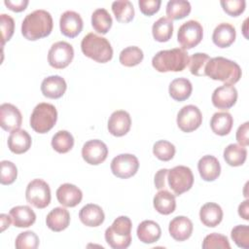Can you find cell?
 I'll use <instances>...</instances> for the list:
<instances>
[{"mask_svg":"<svg viewBox=\"0 0 249 249\" xmlns=\"http://www.w3.org/2000/svg\"><path fill=\"white\" fill-rule=\"evenodd\" d=\"M231 237L238 247L249 248V227L247 225L235 226L231 231Z\"/></svg>","mask_w":249,"mask_h":249,"instance_id":"7bdbcfd3","label":"cell"},{"mask_svg":"<svg viewBox=\"0 0 249 249\" xmlns=\"http://www.w3.org/2000/svg\"><path fill=\"white\" fill-rule=\"evenodd\" d=\"M112 173L122 179H127L136 174L139 168L138 159L131 154H120L111 161Z\"/></svg>","mask_w":249,"mask_h":249,"instance_id":"8fae6325","label":"cell"},{"mask_svg":"<svg viewBox=\"0 0 249 249\" xmlns=\"http://www.w3.org/2000/svg\"><path fill=\"white\" fill-rule=\"evenodd\" d=\"M112 23V17L106 9L98 8L93 11L91 15V25L96 32L106 34L110 30Z\"/></svg>","mask_w":249,"mask_h":249,"instance_id":"836d02e7","label":"cell"},{"mask_svg":"<svg viewBox=\"0 0 249 249\" xmlns=\"http://www.w3.org/2000/svg\"><path fill=\"white\" fill-rule=\"evenodd\" d=\"M238 215L246 221L249 220V200L247 198L238 205Z\"/></svg>","mask_w":249,"mask_h":249,"instance_id":"816d5d0a","label":"cell"},{"mask_svg":"<svg viewBox=\"0 0 249 249\" xmlns=\"http://www.w3.org/2000/svg\"><path fill=\"white\" fill-rule=\"evenodd\" d=\"M197 169L200 177L207 182L216 180L221 173V165L217 158L211 155L203 156L197 162Z\"/></svg>","mask_w":249,"mask_h":249,"instance_id":"44dd1931","label":"cell"},{"mask_svg":"<svg viewBox=\"0 0 249 249\" xmlns=\"http://www.w3.org/2000/svg\"><path fill=\"white\" fill-rule=\"evenodd\" d=\"M57 120L56 108L50 103L42 102L35 106L30 116V126L37 133H47Z\"/></svg>","mask_w":249,"mask_h":249,"instance_id":"8992f818","label":"cell"},{"mask_svg":"<svg viewBox=\"0 0 249 249\" xmlns=\"http://www.w3.org/2000/svg\"><path fill=\"white\" fill-rule=\"evenodd\" d=\"M203 249H214V248H222V249H230L231 245L227 236L213 232L206 235L202 242Z\"/></svg>","mask_w":249,"mask_h":249,"instance_id":"b9f144b4","label":"cell"},{"mask_svg":"<svg viewBox=\"0 0 249 249\" xmlns=\"http://www.w3.org/2000/svg\"><path fill=\"white\" fill-rule=\"evenodd\" d=\"M175 152V146L167 140H159L153 146V154L162 161H168L173 159Z\"/></svg>","mask_w":249,"mask_h":249,"instance_id":"ab89813d","label":"cell"},{"mask_svg":"<svg viewBox=\"0 0 249 249\" xmlns=\"http://www.w3.org/2000/svg\"><path fill=\"white\" fill-rule=\"evenodd\" d=\"M1 165V176L0 182L2 185H10L15 182L18 176V168L15 163L10 160H2Z\"/></svg>","mask_w":249,"mask_h":249,"instance_id":"ee69618b","label":"cell"},{"mask_svg":"<svg viewBox=\"0 0 249 249\" xmlns=\"http://www.w3.org/2000/svg\"><path fill=\"white\" fill-rule=\"evenodd\" d=\"M167 183L175 196L189 191L194 184V175L190 167L177 165L167 171Z\"/></svg>","mask_w":249,"mask_h":249,"instance_id":"52a82bcc","label":"cell"},{"mask_svg":"<svg viewBox=\"0 0 249 249\" xmlns=\"http://www.w3.org/2000/svg\"><path fill=\"white\" fill-rule=\"evenodd\" d=\"M53 18L46 10H35L25 16L21 22V34L30 41H35L51 34Z\"/></svg>","mask_w":249,"mask_h":249,"instance_id":"6da1fadb","label":"cell"},{"mask_svg":"<svg viewBox=\"0 0 249 249\" xmlns=\"http://www.w3.org/2000/svg\"><path fill=\"white\" fill-rule=\"evenodd\" d=\"M70 223V214L63 207H55L49 212L46 218V224L53 231H61L65 230Z\"/></svg>","mask_w":249,"mask_h":249,"instance_id":"83f0119b","label":"cell"},{"mask_svg":"<svg viewBox=\"0 0 249 249\" xmlns=\"http://www.w3.org/2000/svg\"><path fill=\"white\" fill-rule=\"evenodd\" d=\"M235 36L234 26L228 22H222L213 30L212 41L219 48H228L234 42Z\"/></svg>","mask_w":249,"mask_h":249,"instance_id":"603a6c76","label":"cell"},{"mask_svg":"<svg viewBox=\"0 0 249 249\" xmlns=\"http://www.w3.org/2000/svg\"><path fill=\"white\" fill-rule=\"evenodd\" d=\"M108 156V148L106 144L99 139L87 141L82 148V157L84 160L91 165L102 163Z\"/></svg>","mask_w":249,"mask_h":249,"instance_id":"4fadbf2b","label":"cell"},{"mask_svg":"<svg viewBox=\"0 0 249 249\" xmlns=\"http://www.w3.org/2000/svg\"><path fill=\"white\" fill-rule=\"evenodd\" d=\"M11 216H8L7 214H1L0 215V224H1V231H4L7 228L10 227L11 224Z\"/></svg>","mask_w":249,"mask_h":249,"instance_id":"f5cc1de1","label":"cell"},{"mask_svg":"<svg viewBox=\"0 0 249 249\" xmlns=\"http://www.w3.org/2000/svg\"><path fill=\"white\" fill-rule=\"evenodd\" d=\"M131 126L130 115L124 110H117L111 114L108 120L109 132L117 137L125 135Z\"/></svg>","mask_w":249,"mask_h":249,"instance_id":"e0dca14e","label":"cell"},{"mask_svg":"<svg viewBox=\"0 0 249 249\" xmlns=\"http://www.w3.org/2000/svg\"><path fill=\"white\" fill-rule=\"evenodd\" d=\"M247 20H248V18H246L245 19V21H244V28H243V34H244V36L246 37V38H248V36L246 35V31H247V29H246V24H247Z\"/></svg>","mask_w":249,"mask_h":249,"instance_id":"db71d44e","label":"cell"},{"mask_svg":"<svg viewBox=\"0 0 249 249\" xmlns=\"http://www.w3.org/2000/svg\"><path fill=\"white\" fill-rule=\"evenodd\" d=\"M160 0H139L138 5L141 13L145 16H152L156 14L160 7Z\"/></svg>","mask_w":249,"mask_h":249,"instance_id":"7dc6e473","label":"cell"},{"mask_svg":"<svg viewBox=\"0 0 249 249\" xmlns=\"http://www.w3.org/2000/svg\"><path fill=\"white\" fill-rule=\"evenodd\" d=\"M112 11L119 22L127 23L134 18V8L128 0H119L112 3Z\"/></svg>","mask_w":249,"mask_h":249,"instance_id":"e575fe53","label":"cell"},{"mask_svg":"<svg viewBox=\"0 0 249 249\" xmlns=\"http://www.w3.org/2000/svg\"><path fill=\"white\" fill-rule=\"evenodd\" d=\"M131 220L127 216L116 218L105 231V240L113 249H125L131 243Z\"/></svg>","mask_w":249,"mask_h":249,"instance_id":"5b68a950","label":"cell"},{"mask_svg":"<svg viewBox=\"0 0 249 249\" xmlns=\"http://www.w3.org/2000/svg\"><path fill=\"white\" fill-rule=\"evenodd\" d=\"M167 171H168V169L161 168L156 173L154 182H155V186L158 190H161L165 187V179H166Z\"/></svg>","mask_w":249,"mask_h":249,"instance_id":"f907efd6","label":"cell"},{"mask_svg":"<svg viewBox=\"0 0 249 249\" xmlns=\"http://www.w3.org/2000/svg\"><path fill=\"white\" fill-rule=\"evenodd\" d=\"M173 33V22L166 17L160 18L152 26V34L158 42H167Z\"/></svg>","mask_w":249,"mask_h":249,"instance_id":"d6a6232c","label":"cell"},{"mask_svg":"<svg viewBox=\"0 0 249 249\" xmlns=\"http://www.w3.org/2000/svg\"><path fill=\"white\" fill-rule=\"evenodd\" d=\"M79 218L87 227H98L104 222L105 215L99 205L89 203L81 208Z\"/></svg>","mask_w":249,"mask_h":249,"instance_id":"cb8c5ba5","label":"cell"},{"mask_svg":"<svg viewBox=\"0 0 249 249\" xmlns=\"http://www.w3.org/2000/svg\"><path fill=\"white\" fill-rule=\"evenodd\" d=\"M56 198L58 202L65 207H75L81 202L83 193L77 186L70 183H64L57 188Z\"/></svg>","mask_w":249,"mask_h":249,"instance_id":"ac0fdd59","label":"cell"},{"mask_svg":"<svg viewBox=\"0 0 249 249\" xmlns=\"http://www.w3.org/2000/svg\"><path fill=\"white\" fill-rule=\"evenodd\" d=\"M220 4L229 16L237 17L244 12L246 2L244 0H221Z\"/></svg>","mask_w":249,"mask_h":249,"instance_id":"bcb514c9","label":"cell"},{"mask_svg":"<svg viewBox=\"0 0 249 249\" xmlns=\"http://www.w3.org/2000/svg\"><path fill=\"white\" fill-rule=\"evenodd\" d=\"M81 50L86 56L100 63L108 62L113 57V49L110 42L92 32L88 33L82 39Z\"/></svg>","mask_w":249,"mask_h":249,"instance_id":"277c9868","label":"cell"},{"mask_svg":"<svg viewBox=\"0 0 249 249\" xmlns=\"http://www.w3.org/2000/svg\"><path fill=\"white\" fill-rule=\"evenodd\" d=\"M199 219L204 226L214 228L222 222L223 210L219 204L207 202L203 204L199 210Z\"/></svg>","mask_w":249,"mask_h":249,"instance_id":"d4e9b609","label":"cell"},{"mask_svg":"<svg viewBox=\"0 0 249 249\" xmlns=\"http://www.w3.org/2000/svg\"><path fill=\"white\" fill-rule=\"evenodd\" d=\"M201 123V112L195 105H186L177 114V125L184 132H192L197 129Z\"/></svg>","mask_w":249,"mask_h":249,"instance_id":"7c38bea8","label":"cell"},{"mask_svg":"<svg viewBox=\"0 0 249 249\" xmlns=\"http://www.w3.org/2000/svg\"><path fill=\"white\" fill-rule=\"evenodd\" d=\"M10 216L15 227L28 228L36 221L35 212L27 205H18L10 210Z\"/></svg>","mask_w":249,"mask_h":249,"instance_id":"484cf974","label":"cell"},{"mask_svg":"<svg viewBox=\"0 0 249 249\" xmlns=\"http://www.w3.org/2000/svg\"><path fill=\"white\" fill-rule=\"evenodd\" d=\"M22 123L20 111L11 103H3L0 106V125L6 131L18 129Z\"/></svg>","mask_w":249,"mask_h":249,"instance_id":"9a60e30c","label":"cell"},{"mask_svg":"<svg viewBox=\"0 0 249 249\" xmlns=\"http://www.w3.org/2000/svg\"><path fill=\"white\" fill-rule=\"evenodd\" d=\"M136 233L141 242L151 244L157 242L160 239L161 235V230L160 225L155 221L145 220L138 225Z\"/></svg>","mask_w":249,"mask_h":249,"instance_id":"4316f807","label":"cell"},{"mask_svg":"<svg viewBox=\"0 0 249 249\" xmlns=\"http://www.w3.org/2000/svg\"><path fill=\"white\" fill-rule=\"evenodd\" d=\"M189 63L188 53L184 49L174 48L158 52L152 58V65L158 72H180Z\"/></svg>","mask_w":249,"mask_h":249,"instance_id":"3957f363","label":"cell"},{"mask_svg":"<svg viewBox=\"0 0 249 249\" xmlns=\"http://www.w3.org/2000/svg\"><path fill=\"white\" fill-rule=\"evenodd\" d=\"M191 4L186 0H170L166 4V18L169 19H181L191 13Z\"/></svg>","mask_w":249,"mask_h":249,"instance_id":"d590c367","label":"cell"},{"mask_svg":"<svg viewBox=\"0 0 249 249\" xmlns=\"http://www.w3.org/2000/svg\"><path fill=\"white\" fill-rule=\"evenodd\" d=\"M32 139L29 133L24 129H16L11 131L8 137V147L14 154L19 155L27 152L31 147Z\"/></svg>","mask_w":249,"mask_h":249,"instance_id":"7402d4cb","label":"cell"},{"mask_svg":"<svg viewBox=\"0 0 249 249\" xmlns=\"http://www.w3.org/2000/svg\"><path fill=\"white\" fill-rule=\"evenodd\" d=\"M144 57L143 51L136 47V46H130L124 48L121 53L119 56V60L122 65L126 67H132L135 65H138Z\"/></svg>","mask_w":249,"mask_h":249,"instance_id":"74e56055","label":"cell"},{"mask_svg":"<svg viewBox=\"0 0 249 249\" xmlns=\"http://www.w3.org/2000/svg\"><path fill=\"white\" fill-rule=\"evenodd\" d=\"M153 204L159 213L162 215L171 214L176 208L175 195L171 194L167 190H160L155 195Z\"/></svg>","mask_w":249,"mask_h":249,"instance_id":"f1b7e54d","label":"cell"},{"mask_svg":"<svg viewBox=\"0 0 249 249\" xmlns=\"http://www.w3.org/2000/svg\"><path fill=\"white\" fill-rule=\"evenodd\" d=\"M210 57L207 53H196L191 57H189V69L190 72L195 76H205L204 69L209 61Z\"/></svg>","mask_w":249,"mask_h":249,"instance_id":"f35d334b","label":"cell"},{"mask_svg":"<svg viewBox=\"0 0 249 249\" xmlns=\"http://www.w3.org/2000/svg\"><path fill=\"white\" fill-rule=\"evenodd\" d=\"M27 202L36 208L43 209L51 202V189L42 179H34L28 183L25 191Z\"/></svg>","mask_w":249,"mask_h":249,"instance_id":"ba28073f","label":"cell"},{"mask_svg":"<svg viewBox=\"0 0 249 249\" xmlns=\"http://www.w3.org/2000/svg\"><path fill=\"white\" fill-rule=\"evenodd\" d=\"M204 73L210 79L228 85H234L242 75L241 68L236 62L223 56L210 58L205 66Z\"/></svg>","mask_w":249,"mask_h":249,"instance_id":"7a4b0ae2","label":"cell"},{"mask_svg":"<svg viewBox=\"0 0 249 249\" xmlns=\"http://www.w3.org/2000/svg\"><path fill=\"white\" fill-rule=\"evenodd\" d=\"M193 223L186 216H177L173 218L168 226V231L173 239L184 241L190 238L193 233Z\"/></svg>","mask_w":249,"mask_h":249,"instance_id":"d6986e66","label":"cell"},{"mask_svg":"<svg viewBox=\"0 0 249 249\" xmlns=\"http://www.w3.org/2000/svg\"><path fill=\"white\" fill-rule=\"evenodd\" d=\"M233 124V119L229 112H217L213 114L210 120V127L212 131L220 136L230 133Z\"/></svg>","mask_w":249,"mask_h":249,"instance_id":"f546056e","label":"cell"},{"mask_svg":"<svg viewBox=\"0 0 249 249\" xmlns=\"http://www.w3.org/2000/svg\"><path fill=\"white\" fill-rule=\"evenodd\" d=\"M224 160L231 166L242 165L247 158V150L238 144H230L224 150Z\"/></svg>","mask_w":249,"mask_h":249,"instance_id":"1f68e13d","label":"cell"},{"mask_svg":"<svg viewBox=\"0 0 249 249\" xmlns=\"http://www.w3.org/2000/svg\"><path fill=\"white\" fill-rule=\"evenodd\" d=\"M4 4L14 12H22L28 5V0H5Z\"/></svg>","mask_w":249,"mask_h":249,"instance_id":"681fc988","label":"cell"},{"mask_svg":"<svg viewBox=\"0 0 249 249\" xmlns=\"http://www.w3.org/2000/svg\"><path fill=\"white\" fill-rule=\"evenodd\" d=\"M67 85L65 80L58 76L53 75L45 78L41 84V91L44 96L52 99L60 98L66 90Z\"/></svg>","mask_w":249,"mask_h":249,"instance_id":"ffe728a7","label":"cell"},{"mask_svg":"<svg viewBox=\"0 0 249 249\" xmlns=\"http://www.w3.org/2000/svg\"><path fill=\"white\" fill-rule=\"evenodd\" d=\"M169 95L176 101H184L188 99L193 91V86L187 78L174 79L168 88Z\"/></svg>","mask_w":249,"mask_h":249,"instance_id":"4dcf8cb0","label":"cell"},{"mask_svg":"<svg viewBox=\"0 0 249 249\" xmlns=\"http://www.w3.org/2000/svg\"><path fill=\"white\" fill-rule=\"evenodd\" d=\"M17 249H36L39 246L38 235L31 231L20 232L15 241Z\"/></svg>","mask_w":249,"mask_h":249,"instance_id":"60d3db41","label":"cell"},{"mask_svg":"<svg viewBox=\"0 0 249 249\" xmlns=\"http://www.w3.org/2000/svg\"><path fill=\"white\" fill-rule=\"evenodd\" d=\"M0 26L2 31V47L5 45L7 41H9L15 30V21L14 18L7 15V14H1L0 15Z\"/></svg>","mask_w":249,"mask_h":249,"instance_id":"f6af8a7d","label":"cell"},{"mask_svg":"<svg viewBox=\"0 0 249 249\" xmlns=\"http://www.w3.org/2000/svg\"><path fill=\"white\" fill-rule=\"evenodd\" d=\"M74 146V137L67 130H58L52 138V147L59 154L69 152Z\"/></svg>","mask_w":249,"mask_h":249,"instance_id":"8d00e7d4","label":"cell"},{"mask_svg":"<svg viewBox=\"0 0 249 249\" xmlns=\"http://www.w3.org/2000/svg\"><path fill=\"white\" fill-rule=\"evenodd\" d=\"M83 19L81 16L74 11H65L59 18V28L61 33L69 38H74L80 34L83 29Z\"/></svg>","mask_w":249,"mask_h":249,"instance_id":"2e32d148","label":"cell"},{"mask_svg":"<svg viewBox=\"0 0 249 249\" xmlns=\"http://www.w3.org/2000/svg\"><path fill=\"white\" fill-rule=\"evenodd\" d=\"M237 100V90L232 85L225 84L215 89L212 93V104L218 108L227 110L232 107Z\"/></svg>","mask_w":249,"mask_h":249,"instance_id":"5bb4252c","label":"cell"},{"mask_svg":"<svg viewBox=\"0 0 249 249\" xmlns=\"http://www.w3.org/2000/svg\"><path fill=\"white\" fill-rule=\"evenodd\" d=\"M202 25L195 19H190L184 22L177 32V41L184 50H190L198 45L202 40Z\"/></svg>","mask_w":249,"mask_h":249,"instance_id":"9c48e42d","label":"cell"},{"mask_svg":"<svg viewBox=\"0 0 249 249\" xmlns=\"http://www.w3.org/2000/svg\"><path fill=\"white\" fill-rule=\"evenodd\" d=\"M248 131H249V123L245 122L241 125L238 126L236 130V141L239 145L246 147L249 145V138H248Z\"/></svg>","mask_w":249,"mask_h":249,"instance_id":"c3c4849f","label":"cell"},{"mask_svg":"<svg viewBox=\"0 0 249 249\" xmlns=\"http://www.w3.org/2000/svg\"><path fill=\"white\" fill-rule=\"evenodd\" d=\"M74 49L65 42L58 41L52 45L48 53L49 64L55 69H63L67 67L73 60Z\"/></svg>","mask_w":249,"mask_h":249,"instance_id":"30bf717a","label":"cell"}]
</instances>
